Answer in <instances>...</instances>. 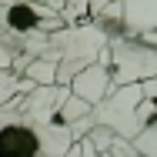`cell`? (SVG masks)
<instances>
[{
    "label": "cell",
    "mask_w": 157,
    "mask_h": 157,
    "mask_svg": "<svg viewBox=\"0 0 157 157\" xmlns=\"http://www.w3.org/2000/svg\"><path fill=\"white\" fill-rule=\"evenodd\" d=\"M40 3H50V7H57L60 13H67V17H70V13H80L90 0H40Z\"/></svg>",
    "instance_id": "3957f363"
},
{
    "label": "cell",
    "mask_w": 157,
    "mask_h": 157,
    "mask_svg": "<svg viewBox=\"0 0 157 157\" xmlns=\"http://www.w3.org/2000/svg\"><path fill=\"white\" fill-rule=\"evenodd\" d=\"M107 3H110V0H90V7H94V10H104Z\"/></svg>",
    "instance_id": "277c9868"
},
{
    "label": "cell",
    "mask_w": 157,
    "mask_h": 157,
    "mask_svg": "<svg viewBox=\"0 0 157 157\" xmlns=\"http://www.w3.org/2000/svg\"><path fill=\"white\" fill-rule=\"evenodd\" d=\"M70 151V127L44 121L24 104L0 107V157H63Z\"/></svg>",
    "instance_id": "6da1fadb"
},
{
    "label": "cell",
    "mask_w": 157,
    "mask_h": 157,
    "mask_svg": "<svg viewBox=\"0 0 157 157\" xmlns=\"http://www.w3.org/2000/svg\"><path fill=\"white\" fill-rule=\"evenodd\" d=\"M67 27V13L40 0H0V30L10 37H47Z\"/></svg>",
    "instance_id": "7a4b0ae2"
}]
</instances>
